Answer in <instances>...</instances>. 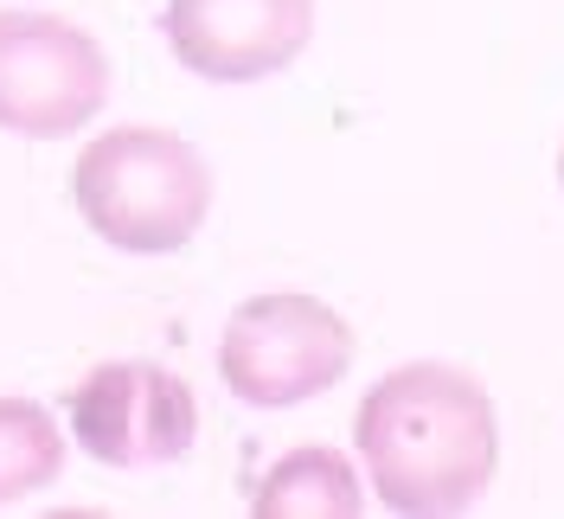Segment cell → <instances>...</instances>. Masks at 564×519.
<instances>
[{
  "instance_id": "6da1fadb",
  "label": "cell",
  "mask_w": 564,
  "mask_h": 519,
  "mask_svg": "<svg viewBox=\"0 0 564 519\" xmlns=\"http://www.w3.org/2000/svg\"><path fill=\"white\" fill-rule=\"evenodd\" d=\"M352 443L386 513L449 519L468 513L500 468V417L488 385L449 359H411L366 385Z\"/></svg>"
},
{
  "instance_id": "7a4b0ae2",
  "label": "cell",
  "mask_w": 564,
  "mask_h": 519,
  "mask_svg": "<svg viewBox=\"0 0 564 519\" xmlns=\"http://www.w3.org/2000/svg\"><path fill=\"white\" fill-rule=\"evenodd\" d=\"M70 206L109 250L167 257V250H186L206 225L212 167L174 129H154V122L104 129L70 161Z\"/></svg>"
},
{
  "instance_id": "3957f363",
  "label": "cell",
  "mask_w": 564,
  "mask_h": 519,
  "mask_svg": "<svg viewBox=\"0 0 564 519\" xmlns=\"http://www.w3.org/2000/svg\"><path fill=\"white\" fill-rule=\"evenodd\" d=\"M352 353L359 340L340 309H327L321 295H302V289H270L231 309L225 340H218V379L238 404L289 411V404L334 391L347 379Z\"/></svg>"
},
{
  "instance_id": "277c9868",
  "label": "cell",
  "mask_w": 564,
  "mask_h": 519,
  "mask_svg": "<svg viewBox=\"0 0 564 519\" xmlns=\"http://www.w3.org/2000/svg\"><path fill=\"white\" fill-rule=\"evenodd\" d=\"M109 104V52L65 13H0V129L65 141Z\"/></svg>"
},
{
  "instance_id": "5b68a950",
  "label": "cell",
  "mask_w": 564,
  "mask_h": 519,
  "mask_svg": "<svg viewBox=\"0 0 564 519\" xmlns=\"http://www.w3.org/2000/svg\"><path fill=\"white\" fill-rule=\"evenodd\" d=\"M77 450L104 468H154L180 462L199 436L193 385L161 359H104L65 391Z\"/></svg>"
},
{
  "instance_id": "8992f818",
  "label": "cell",
  "mask_w": 564,
  "mask_h": 519,
  "mask_svg": "<svg viewBox=\"0 0 564 519\" xmlns=\"http://www.w3.org/2000/svg\"><path fill=\"white\" fill-rule=\"evenodd\" d=\"M167 52L206 84H263L315 39V0H167Z\"/></svg>"
},
{
  "instance_id": "52a82bcc",
  "label": "cell",
  "mask_w": 564,
  "mask_h": 519,
  "mask_svg": "<svg viewBox=\"0 0 564 519\" xmlns=\"http://www.w3.org/2000/svg\"><path fill=\"white\" fill-rule=\"evenodd\" d=\"M359 507H366V487L347 455L327 443H308V450H289L282 462H270L250 494L257 519H352Z\"/></svg>"
},
{
  "instance_id": "ba28073f",
  "label": "cell",
  "mask_w": 564,
  "mask_h": 519,
  "mask_svg": "<svg viewBox=\"0 0 564 519\" xmlns=\"http://www.w3.org/2000/svg\"><path fill=\"white\" fill-rule=\"evenodd\" d=\"M65 475V430L33 398H0V507Z\"/></svg>"
},
{
  "instance_id": "9c48e42d",
  "label": "cell",
  "mask_w": 564,
  "mask_h": 519,
  "mask_svg": "<svg viewBox=\"0 0 564 519\" xmlns=\"http://www.w3.org/2000/svg\"><path fill=\"white\" fill-rule=\"evenodd\" d=\"M558 186H564V141H558Z\"/></svg>"
}]
</instances>
